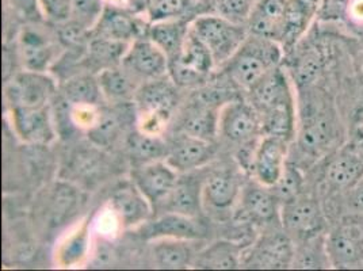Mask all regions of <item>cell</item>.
<instances>
[{"instance_id": "cell-1", "label": "cell", "mask_w": 363, "mask_h": 271, "mask_svg": "<svg viewBox=\"0 0 363 271\" xmlns=\"http://www.w3.org/2000/svg\"><path fill=\"white\" fill-rule=\"evenodd\" d=\"M281 57L278 43L251 35L245 38L240 49L228 61L227 74L230 82L251 90L263 76L278 67Z\"/></svg>"}, {"instance_id": "cell-2", "label": "cell", "mask_w": 363, "mask_h": 271, "mask_svg": "<svg viewBox=\"0 0 363 271\" xmlns=\"http://www.w3.org/2000/svg\"><path fill=\"white\" fill-rule=\"evenodd\" d=\"M137 113L141 117L138 129L159 135L164 128L172 110L178 105V86L169 75L144 82L135 96Z\"/></svg>"}, {"instance_id": "cell-3", "label": "cell", "mask_w": 363, "mask_h": 271, "mask_svg": "<svg viewBox=\"0 0 363 271\" xmlns=\"http://www.w3.org/2000/svg\"><path fill=\"white\" fill-rule=\"evenodd\" d=\"M190 31L211 50L216 64L228 62L248 37V29L223 16H199L190 25Z\"/></svg>"}, {"instance_id": "cell-4", "label": "cell", "mask_w": 363, "mask_h": 271, "mask_svg": "<svg viewBox=\"0 0 363 271\" xmlns=\"http://www.w3.org/2000/svg\"><path fill=\"white\" fill-rule=\"evenodd\" d=\"M56 94L53 79L44 72L25 71L6 86V101L11 109L44 107Z\"/></svg>"}, {"instance_id": "cell-5", "label": "cell", "mask_w": 363, "mask_h": 271, "mask_svg": "<svg viewBox=\"0 0 363 271\" xmlns=\"http://www.w3.org/2000/svg\"><path fill=\"white\" fill-rule=\"evenodd\" d=\"M336 137V123L330 109L315 104L305 111L298 129V144L305 153L318 156L327 151Z\"/></svg>"}, {"instance_id": "cell-6", "label": "cell", "mask_w": 363, "mask_h": 271, "mask_svg": "<svg viewBox=\"0 0 363 271\" xmlns=\"http://www.w3.org/2000/svg\"><path fill=\"white\" fill-rule=\"evenodd\" d=\"M327 254L336 269L363 266V226L346 223L337 226L325 238Z\"/></svg>"}, {"instance_id": "cell-7", "label": "cell", "mask_w": 363, "mask_h": 271, "mask_svg": "<svg viewBox=\"0 0 363 271\" xmlns=\"http://www.w3.org/2000/svg\"><path fill=\"white\" fill-rule=\"evenodd\" d=\"M122 67L140 82H148L168 75L169 59L166 53L147 38H137L129 46L121 61Z\"/></svg>"}, {"instance_id": "cell-8", "label": "cell", "mask_w": 363, "mask_h": 271, "mask_svg": "<svg viewBox=\"0 0 363 271\" xmlns=\"http://www.w3.org/2000/svg\"><path fill=\"white\" fill-rule=\"evenodd\" d=\"M262 131V117L257 107L242 101L229 102L220 113L218 133L233 143H248Z\"/></svg>"}, {"instance_id": "cell-9", "label": "cell", "mask_w": 363, "mask_h": 271, "mask_svg": "<svg viewBox=\"0 0 363 271\" xmlns=\"http://www.w3.org/2000/svg\"><path fill=\"white\" fill-rule=\"evenodd\" d=\"M132 182L143 193L153 208V211L160 206L171 190L178 182V174L174 167L162 160L144 163L136 167L132 172Z\"/></svg>"}, {"instance_id": "cell-10", "label": "cell", "mask_w": 363, "mask_h": 271, "mask_svg": "<svg viewBox=\"0 0 363 271\" xmlns=\"http://www.w3.org/2000/svg\"><path fill=\"white\" fill-rule=\"evenodd\" d=\"M288 143L286 140L274 136H264L260 143H257L251 168L257 182L274 187L279 181L286 167Z\"/></svg>"}, {"instance_id": "cell-11", "label": "cell", "mask_w": 363, "mask_h": 271, "mask_svg": "<svg viewBox=\"0 0 363 271\" xmlns=\"http://www.w3.org/2000/svg\"><path fill=\"white\" fill-rule=\"evenodd\" d=\"M285 229L303 240L320 233L323 228V211L316 199L298 196L282 204L279 214Z\"/></svg>"}, {"instance_id": "cell-12", "label": "cell", "mask_w": 363, "mask_h": 271, "mask_svg": "<svg viewBox=\"0 0 363 271\" xmlns=\"http://www.w3.org/2000/svg\"><path fill=\"white\" fill-rule=\"evenodd\" d=\"M294 247L288 235L269 233L255 243L245 265L259 269H286L294 262Z\"/></svg>"}, {"instance_id": "cell-13", "label": "cell", "mask_w": 363, "mask_h": 271, "mask_svg": "<svg viewBox=\"0 0 363 271\" xmlns=\"http://www.w3.org/2000/svg\"><path fill=\"white\" fill-rule=\"evenodd\" d=\"M16 135L33 144H48L55 135V125L50 110L44 107H16L11 109Z\"/></svg>"}, {"instance_id": "cell-14", "label": "cell", "mask_w": 363, "mask_h": 271, "mask_svg": "<svg viewBox=\"0 0 363 271\" xmlns=\"http://www.w3.org/2000/svg\"><path fill=\"white\" fill-rule=\"evenodd\" d=\"M288 0H257L247 22L251 35L281 43Z\"/></svg>"}, {"instance_id": "cell-15", "label": "cell", "mask_w": 363, "mask_h": 271, "mask_svg": "<svg viewBox=\"0 0 363 271\" xmlns=\"http://www.w3.org/2000/svg\"><path fill=\"white\" fill-rule=\"evenodd\" d=\"M143 238L159 239H179V240H198L205 238V229L196 220L178 213L164 211L160 217L143 228Z\"/></svg>"}, {"instance_id": "cell-16", "label": "cell", "mask_w": 363, "mask_h": 271, "mask_svg": "<svg viewBox=\"0 0 363 271\" xmlns=\"http://www.w3.org/2000/svg\"><path fill=\"white\" fill-rule=\"evenodd\" d=\"M362 177L363 150L358 144L343 148L325 170V182L333 190L352 189Z\"/></svg>"}, {"instance_id": "cell-17", "label": "cell", "mask_w": 363, "mask_h": 271, "mask_svg": "<svg viewBox=\"0 0 363 271\" xmlns=\"http://www.w3.org/2000/svg\"><path fill=\"white\" fill-rule=\"evenodd\" d=\"M328 0H288L284 34L281 44L284 49H291L298 43L313 19L325 10Z\"/></svg>"}, {"instance_id": "cell-18", "label": "cell", "mask_w": 363, "mask_h": 271, "mask_svg": "<svg viewBox=\"0 0 363 271\" xmlns=\"http://www.w3.org/2000/svg\"><path fill=\"white\" fill-rule=\"evenodd\" d=\"M272 187L260 182L248 183L242 190V214L244 219L254 223H272L279 217V199Z\"/></svg>"}, {"instance_id": "cell-19", "label": "cell", "mask_w": 363, "mask_h": 271, "mask_svg": "<svg viewBox=\"0 0 363 271\" xmlns=\"http://www.w3.org/2000/svg\"><path fill=\"white\" fill-rule=\"evenodd\" d=\"M110 202L123 226H140L145 223L153 211L150 201L143 196L133 182L120 186L111 194Z\"/></svg>"}, {"instance_id": "cell-20", "label": "cell", "mask_w": 363, "mask_h": 271, "mask_svg": "<svg viewBox=\"0 0 363 271\" xmlns=\"http://www.w3.org/2000/svg\"><path fill=\"white\" fill-rule=\"evenodd\" d=\"M213 156L212 141L183 133L169 147L167 163L177 171H189L203 166L213 159Z\"/></svg>"}, {"instance_id": "cell-21", "label": "cell", "mask_w": 363, "mask_h": 271, "mask_svg": "<svg viewBox=\"0 0 363 271\" xmlns=\"http://www.w3.org/2000/svg\"><path fill=\"white\" fill-rule=\"evenodd\" d=\"M250 91L252 94V105L257 107L259 113L275 106L294 102L288 77L278 67L263 76V79Z\"/></svg>"}, {"instance_id": "cell-22", "label": "cell", "mask_w": 363, "mask_h": 271, "mask_svg": "<svg viewBox=\"0 0 363 271\" xmlns=\"http://www.w3.org/2000/svg\"><path fill=\"white\" fill-rule=\"evenodd\" d=\"M95 28L96 29L92 34L122 43H130L141 38V26L138 25L135 14L117 6H107Z\"/></svg>"}, {"instance_id": "cell-23", "label": "cell", "mask_w": 363, "mask_h": 271, "mask_svg": "<svg viewBox=\"0 0 363 271\" xmlns=\"http://www.w3.org/2000/svg\"><path fill=\"white\" fill-rule=\"evenodd\" d=\"M189 31L190 26L183 19L175 18L152 22L147 31V37L166 53L169 60H172L181 53Z\"/></svg>"}, {"instance_id": "cell-24", "label": "cell", "mask_w": 363, "mask_h": 271, "mask_svg": "<svg viewBox=\"0 0 363 271\" xmlns=\"http://www.w3.org/2000/svg\"><path fill=\"white\" fill-rule=\"evenodd\" d=\"M19 55L28 71L44 72L53 60V46L40 31L25 29L19 40Z\"/></svg>"}, {"instance_id": "cell-25", "label": "cell", "mask_w": 363, "mask_h": 271, "mask_svg": "<svg viewBox=\"0 0 363 271\" xmlns=\"http://www.w3.org/2000/svg\"><path fill=\"white\" fill-rule=\"evenodd\" d=\"M98 80L104 96L116 104H123L135 99L137 91L141 86L137 83L138 80L135 76L129 74L123 67L118 68L117 65L101 70Z\"/></svg>"}, {"instance_id": "cell-26", "label": "cell", "mask_w": 363, "mask_h": 271, "mask_svg": "<svg viewBox=\"0 0 363 271\" xmlns=\"http://www.w3.org/2000/svg\"><path fill=\"white\" fill-rule=\"evenodd\" d=\"M202 187L193 179H178L175 187L160 204L169 213H178L189 217H197L202 205Z\"/></svg>"}, {"instance_id": "cell-27", "label": "cell", "mask_w": 363, "mask_h": 271, "mask_svg": "<svg viewBox=\"0 0 363 271\" xmlns=\"http://www.w3.org/2000/svg\"><path fill=\"white\" fill-rule=\"evenodd\" d=\"M153 260L156 267L168 270H181L194 263V253L189 240L159 239L153 245Z\"/></svg>"}, {"instance_id": "cell-28", "label": "cell", "mask_w": 363, "mask_h": 271, "mask_svg": "<svg viewBox=\"0 0 363 271\" xmlns=\"http://www.w3.org/2000/svg\"><path fill=\"white\" fill-rule=\"evenodd\" d=\"M220 114L209 104L191 106L182 120L181 129L184 135L193 136L206 141H213L218 133Z\"/></svg>"}, {"instance_id": "cell-29", "label": "cell", "mask_w": 363, "mask_h": 271, "mask_svg": "<svg viewBox=\"0 0 363 271\" xmlns=\"http://www.w3.org/2000/svg\"><path fill=\"white\" fill-rule=\"evenodd\" d=\"M240 196V184L238 179L228 172L212 175L202 186L203 201L216 209L230 208Z\"/></svg>"}, {"instance_id": "cell-30", "label": "cell", "mask_w": 363, "mask_h": 271, "mask_svg": "<svg viewBox=\"0 0 363 271\" xmlns=\"http://www.w3.org/2000/svg\"><path fill=\"white\" fill-rule=\"evenodd\" d=\"M61 95L72 106H96L104 92L101 89L98 76L79 74L69 77L64 84Z\"/></svg>"}, {"instance_id": "cell-31", "label": "cell", "mask_w": 363, "mask_h": 271, "mask_svg": "<svg viewBox=\"0 0 363 271\" xmlns=\"http://www.w3.org/2000/svg\"><path fill=\"white\" fill-rule=\"evenodd\" d=\"M242 263L239 245L232 241H217L194 258L197 269H236Z\"/></svg>"}, {"instance_id": "cell-32", "label": "cell", "mask_w": 363, "mask_h": 271, "mask_svg": "<svg viewBox=\"0 0 363 271\" xmlns=\"http://www.w3.org/2000/svg\"><path fill=\"white\" fill-rule=\"evenodd\" d=\"M126 148L130 153L132 159L137 160L140 165L162 160L168 156L169 147L162 141L157 135H151L137 129L126 138Z\"/></svg>"}, {"instance_id": "cell-33", "label": "cell", "mask_w": 363, "mask_h": 271, "mask_svg": "<svg viewBox=\"0 0 363 271\" xmlns=\"http://www.w3.org/2000/svg\"><path fill=\"white\" fill-rule=\"evenodd\" d=\"M177 60L190 71L196 72L198 75L208 77L212 72L214 67V59H213L211 50L205 46V44L198 38L196 34L189 31L186 43L183 45L181 53L172 59Z\"/></svg>"}, {"instance_id": "cell-34", "label": "cell", "mask_w": 363, "mask_h": 271, "mask_svg": "<svg viewBox=\"0 0 363 271\" xmlns=\"http://www.w3.org/2000/svg\"><path fill=\"white\" fill-rule=\"evenodd\" d=\"M294 113V102L275 106L260 113L262 132L264 136H274L289 141L296 131Z\"/></svg>"}, {"instance_id": "cell-35", "label": "cell", "mask_w": 363, "mask_h": 271, "mask_svg": "<svg viewBox=\"0 0 363 271\" xmlns=\"http://www.w3.org/2000/svg\"><path fill=\"white\" fill-rule=\"evenodd\" d=\"M79 194L74 186L68 183H59L55 186L48 204V224L59 226L69 219L77 206Z\"/></svg>"}, {"instance_id": "cell-36", "label": "cell", "mask_w": 363, "mask_h": 271, "mask_svg": "<svg viewBox=\"0 0 363 271\" xmlns=\"http://www.w3.org/2000/svg\"><path fill=\"white\" fill-rule=\"evenodd\" d=\"M128 49V43H122L95 34L89 41V55L91 61L101 65L102 70L117 65L123 59Z\"/></svg>"}, {"instance_id": "cell-37", "label": "cell", "mask_w": 363, "mask_h": 271, "mask_svg": "<svg viewBox=\"0 0 363 271\" xmlns=\"http://www.w3.org/2000/svg\"><path fill=\"white\" fill-rule=\"evenodd\" d=\"M90 248V228L84 223L69 235L62 243L57 253V260L64 267L79 265L89 253Z\"/></svg>"}, {"instance_id": "cell-38", "label": "cell", "mask_w": 363, "mask_h": 271, "mask_svg": "<svg viewBox=\"0 0 363 271\" xmlns=\"http://www.w3.org/2000/svg\"><path fill=\"white\" fill-rule=\"evenodd\" d=\"M126 116H121L118 110H106L99 113L96 123L89 129V135L98 145L111 144L122 131Z\"/></svg>"}, {"instance_id": "cell-39", "label": "cell", "mask_w": 363, "mask_h": 271, "mask_svg": "<svg viewBox=\"0 0 363 271\" xmlns=\"http://www.w3.org/2000/svg\"><path fill=\"white\" fill-rule=\"evenodd\" d=\"M323 59L318 50L309 49L294 62V79L301 89L311 87L321 74Z\"/></svg>"}, {"instance_id": "cell-40", "label": "cell", "mask_w": 363, "mask_h": 271, "mask_svg": "<svg viewBox=\"0 0 363 271\" xmlns=\"http://www.w3.org/2000/svg\"><path fill=\"white\" fill-rule=\"evenodd\" d=\"M257 0H214V11L228 21L244 25L248 22Z\"/></svg>"}, {"instance_id": "cell-41", "label": "cell", "mask_w": 363, "mask_h": 271, "mask_svg": "<svg viewBox=\"0 0 363 271\" xmlns=\"http://www.w3.org/2000/svg\"><path fill=\"white\" fill-rule=\"evenodd\" d=\"M105 9L104 0H74L72 16L69 19L91 31V28L98 25Z\"/></svg>"}, {"instance_id": "cell-42", "label": "cell", "mask_w": 363, "mask_h": 271, "mask_svg": "<svg viewBox=\"0 0 363 271\" xmlns=\"http://www.w3.org/2000/svg\"><path fill=\"white\" fill-rule=\"evenodd\" d=\"M303 186V177L300 171L294 167H285V171L279 181L272 187L275 192V196L279 199V202L286 204L289 201L297 198L301 193Z\"/></svg>"}, {"instance_id": "cell-43", "label": "cell", "mask_w": 363, "mask_h": 271, "mask_svg": "<svg viewBox=\"0 0 363 271\" xmlns=\"http://www.w3.org/2000/svg\"><path fill=\"white\" fill-rule=\"evenodd\" d=\"M186 10V0H152L147 11L152 22L181 18Z\"/></svg>"}, {"instance_id": "cell-44", "label": "cell", "mask_w": 363, "mask_h": 271, "mask_svg": "<svg viewBox=\"0 0 363 271\" xmlns=\"http://www.w3.org/2000/svg\"><path fill=\"white\" fill-rule=\"evenodd\" d=\"M38 6L49 21L62 23L72 16L74 0H38Z\"/></svg>"}, {"instance_id": "cell-45", "label": "cell", "mask_w": 363, "mask_h": 271, "mask_svg": "<svg viewBox=\"0 0 363 271\" xmlns=\"http://www.w3.org/2000/svg\"><path fill=\"white\" fill-rule=\"evenodd\" d=\"M122 3L125 4V10L133 14H141L148 11L152 0H122Z\"/></svg>"}, {"instance_id": "cell-46", "label": "cell", "mask_w": 363, "mask_h": 271, "mask_svg": "<svg viewBox=\"0 0 363 271\" xmlns=\"http://www.w3.org/2000/svg\"><path fill=\"white\" fill-rule=\"evenodd\" d=\"M347 16L352 21L363 23V0H348Z\"/></svg>"}, {"instance_id": "cell-47", "label": "cell", "mask_w": 363, "mask_h": 271, "mask_svg": "<svg viewBox=\"0 0 363 271\" xmlns=\"http://www.w3.org/2000/svg\"><path fill=\"white\" fill-rule=\"evenodd\" d=\"M19 11H22L23 14L31 16L35 11L40 10L38 6V0H10Z\"/></svg>"}, {"instance_id": "cell-48", "label": "cell", "mask_w": 363, "mask_h": 271, "mask_svg": "<svg viewBox=\"0 0 363 271\" xmlns=\"http://www.w3.org/2000/svg\"><path fill=\"white\" fill-rule=\"evenodd\" d=\"M351 205L357 211H363V186L361 189L355 190L352 198H351Z\"/></svg>"}, {"instance_id": "cell-49", "label": "cell", "mask_w": 363, "mask_h": 271, "mask_svg": "<svg viewBox=\"0 0 363 271\" xmlns=\"http://www.w3.org/2000/svg\"><path fill=\"white\" fill-rule=\"evenodd\" d=\"M203 1H211L212 4H214V0H186V9L194 7V6H198V4L203 3Z\"/></svg>"}, {"instance_id": "cell-50", "label": "cell", "mask_w": 363, "mask_h": 271, "mask_svg": "<svg viewBox=\"0 0 363 271\" xmlns=\"http://www.w3.org/2000/svg\"><path fill=\"white\" fill-rule=\"evenodd\" d=\"M357 144L363 150V125L361 126V129H359V136H358V143Z\"/></svg>"}]
</instances>
